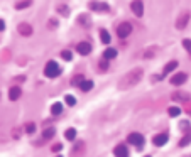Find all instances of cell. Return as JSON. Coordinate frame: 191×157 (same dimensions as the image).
Masks as SVG:
<instances>
[{
	"label": "cell",
	"mask_w": 191,
	"mask_h": 157,
	"mask_svg": "<svg viewBox=\"0 0 191 157\" xmlns=\"http://www.w3.org/2000/svg\"><path fill=\"white\" fill-rule=\"evenodd\" d=\"M142 78V69L140 68H135L132 69L130 73H127L124 78H122V83H120V88H132L134 85H137Z\"/></svg>",
	"instance_id": "cell-1"
},
{
	"label": "cell",
	"mask_w": 191,
	"mask_h": 157,
	"mask_svg": "<svg viewBox=\"0 0 191 157\" xmlns=\"http://www.w3.org/2000/svg\"><path fill=\"white\" fill-rule=\"evenodd\" d=\"M44 74H46L48 78H56V76H59V74H61L59 64H57L56 61H49L48 64H46V68H44Z\"/></svg>",
	"instance_id": "cell-2"
},
{
	"label": "cell",
	"mask_w": 191,
	"mask_h": 157,
	"mask_svg": "<svg viewBox=\"0 0 191 157\" xmlns=\"http://www.w3.org/2000/svg\"><path fill=\"white\" fill-rule=\"evenodd\" d=\"M130 32H132V26L129 22H122L120 26L117 27V34H118V37H120V39H125Z\"/></svg>",
	"instance_id": "cell-3"
},
{
	"label": "cell",
	"mask_w": 191,
	"mask_h": 157,
	"mask_svg": "<svg viewBox=\"0 0 191 157\" xmlns=\"http://www.w3.org/2000/svg\"><path fill=\"white\" fill-rule=\"evenodd\" d=\"M188 22H189V12H183L181 15L176 19V29L183 31L186 26H188Z\"/></svg>",
	"instance_id": "cell-4"
},
{
	"label": "cell",
	"mask_w": 191,
	"mask_h": 157,
	"mask_svg": "<svg viewBox=\"0 0 191 157\" xmlns=\"http://www.w3.org/2000/svg\"><path fill=\"white\" fill-rule=\"evenodd\" d=\"M130 9H132V12H134L137 17H140L144 14V3H142V0H134V2L130 3Z\"/></svg>",
	"instance_id": "cell-5"
},
{
	"label": "cell",
	"mask_w": 191,
	"mask_h": 157,
	"mask_svg": "<svg viewBox=\"0 0 191 157\" xmlns=\"http://www.w3.org/2000/svg\"><path fill=\"white\" fill-rule=\"evenodd\" d=\"M129 142H130L132 145H135V147H142L144 145V137L140 134H130L129 135Z\"/></svg>",
	"instance_id": "cell-6"
},
{
	"label": "cell",
	"mask_w": 191,
	"mask_h": 157,
	"mask_svg": "<svg viewBox=\"0 0 191 157\" xmlns=\"http://www.w3.org/2000/svg\"><path fill=\"white\" fill-rule=\"evenodd\" d=\"M90 9L96 10V12H108L110 5H107V3H103V2H90Z\"/></svg>",
	"instance_id": "cell-7"
},
{
	"label": "cell",
	"mask_w": 191,
	"mask_h": 157,
	"mask_svg": "<svg viewBox=\"0 0 191 157\" xmlns=\"http://www.w3.org/2000/svg\"><path fill=\"white\" fill-rule=\"evenodd\" d=\"M76 51L80 52L81 56H86L91 52V44H90V42H80V44L76 46Z\"/></svg>",
	"instance_id": "cell-8"
},
{
	"label": "cell",
	"mask_w": 191,
	"mask_h": 157,
	"mask_svg": "<svg viewBox=\"0 0 191 157\" xmlns=\"http://www.w3.org/2000/svg\"><path fill=\"white\" fill-rule=\"evenodd\" d=\"M186 80H188V76H186L185 73H178V74H174V76L171 78V83L176 85V86H179V85H183Z\"/></svg>",
	"instance_id": "cell-9"
},
{
	"label": "cell",
	"mask_w": 191,
	"mask_h": 157,
	"mask_svg": "<svg viewBox=\"0 0 191 157\" xmlns=\"http://www.w3.org/2000/svg\"><path fill=\"white\" fill-rule=\"evenodd\" d=\"M152 142H154V145L161 147V145L168 144V135H166V134H159V135H156V137H154Z\"/></svg>",
	"instance_id": "cell-10"
},
{
	"label": "cell",
	"mask_w": 191,
	"mask_h": 157,
	"mask_svg": "<svg viewBox=\"0 0 191 157\" xmlns=\"http://www.w3.org/2000/svg\"><path fill=\"white\" fill-rule=\"evenodd\" d=\"M115 157H129V151L125 145H117L115 147Z\"/></svg>",
	"instance_id": "cell-11"
},
{
	"label": "cell",
	"mask_w": 191,
	"mask_h": 157,
	"mask_svg": "<svg viewBox=\"0 0 191 157\" xmlns=\"http://www.w3.org/2000/svg\"><path fill=\"white\" fill-rule=\"evenodd\" d=\"M19 34H22V35H31L32 34V27L29 26V24H20L19 26Z\"/></svg>",
	"instance_id": "cell-12"
},
{
	"label": "cell",
	"mask_w": 191,
	"mask_h": 157,
	"mask_svg": "<svg viewBox=\"0 0 191 157\" xmlns=\"http://www.w3.org/2000/svg\"><path fill=\"white\" fill-rule=\"evenodd\" d=\"M100 39H102L103 44H110V41H112L110 32H108V31H105V29H102V31H100Z\"/></svg>",
	"instance_id": "cell-13"
},
{
	"label": "cell",
	"mask_w": 191,
	"mask_h": 157,
	"mask_svg": "<svg viewBox=\"0 0 191 157\" xmlns=\"http://www.w3.org/2000/svg\"><path fill=\"white\" fill-rule=\"evenodd\" d=\"M176 68H178V61H169V63L164 66V71H163V74H168V73H171V71H174Z\"/></svg>",
	"instance_id": "cell-14"
},
{
	"label": "cell",
	"mask_w": 191,
	"mask_h": 157,
	"mask_svg": "<svg viewBox=\"0 0 191 157\" xmlns=\"http://www.w3.org/2000/svg\"><path fill=\"white\" fill-rule=\"evenodd\" d=\"M80 88H81L83 91H90L93 88V81L91 80H83L81 85H80Z\"/></svg>",
	"instance_id": "cell-15"
},
{
	"label": "cell",
	"mask_w": 191,
	"mask_h": 157,
	"mask_svg": "<svg viewBox=\"0 0 191 157\" xmlns=\"http://www.w3.org/2000/svg\"><path fill=\"white\" fill-rule=\"evenodd\" d=\"M19 96H20V88H17V86L10 88V91H9V98L10 100H17Z\"/></svg>",
	"instance_id": "cell-16"
},
{
	"label": "cell",
	"mask_w": 191,
	"mask_h": 157,
	"mask_svg": "<svg viewBox=\"0 0 191 157\" xmlns=\"http://www.w3.org/2000/svg\"><path fill=\"white\" fill-rule=\"evenodd\" d=\"M115 56H117V51H115L113 48H110V49H107L105 52H103V58L105 59H113Z\"/></svg>",
	"instance_id": "cell-17"
},
{
	"label": "cell",
	"mask_w": 191,
	"mask_h": 157,
	"mask_svg": "<svg viewBox=\"0 0 191 157\" xmlns=\"http://www.w3.org/2000/svg\"><path fill=\"white\" fill-rule=\"evenodd\" d=\"M64 137H66L68 140H74V138H76V130H74V128H68Z\"/></svg>",
	"instance_id": "cell-18"
},
{
	"label": "cell",
	"mask_w": 191,
	"mask_h": 157,
	"mask_svg": "<svg viewBox=\"0 0 191 157\" xmlns=\"http://www.w3.org/2000/svg\"><path fill=\"white\" fill-rule=\"evenodd\" d=\"M51 112H53V115H59V113L63 112V105H61V103H54L53 108H51Z\"/></svg>",
	"instance_id": "cell-19"
},
{
	"label": "cell",
	"mask_w": 191,
	"mask_h": 157,
	"mask_svg": "<svg viewBox=\"0 0 191 157\" xmlns=\"http://www.w3.org/2000/svg\"><path fill=\"white\" fill-rule=\"evenodd\" d=\"M31 3H32V0H22V2H19V3H15V9H26V7H31Z\"/></svg>",
	"instance_id": "cell-20"
},
{
	"label": "cell",
	"mask_w": 191,
	"mask_h": 157,
	"mask_svg": "<svg viewBox=\"0 0 191 157\" xmlns=\"http://www.w3.org/2000/svg\"><path fill=\"white\" fill-rule=\"evenodd\" d=\"M78 22L83 24L85 27H90V24H91V20H90V17L88 15H81L80 19H78Z\"/></svg>",
	"instance_id": "cell-21"
},
{
	"label": "cell",
	"mask_w": 191,
	"mask_h": 157,
	"mask_svg": "<svg viewBox=\"0 0 191 157\" xmlns=\"http://www.w3.org/2000/svg\"><path fill=\"white\" fill-rule=\"evenodd\" d=\"M179 113H181V108H178V106H171L169 108V115L171 117H178Z\"/></svg>",
	"instance_id": "cell-22"
},
{
	"label": "cell",
	"mask_w": 191,
	"mask_h": 157,
	"mask_svg": "<svg viewBox=\"0 0 191 157\" xmlns=\"http://www.w3.org/2000/svg\"><path fill=\"white\" fill-rule=\"evenodd\" d=\"M54 134H56V130H54V128H48L46 132H42V137H44V138H51Z\"/></svg>",
	"instance_id": "cell-23"
},
{
	"label": "cell",
	"mask_w": 191,
	"mask_h": 157,
	"mask_svg": "<svg viewBox=\"0 0 191 157\" xmlns=\"http://www.w3.org/2000/svg\"><path fill=\"white\" fill-rule=\"evenodd\" d=\"M61 56H63V59H66V61H71V59H73V52L71 51H63Z\"/></svg>",
	"instance_id": "cell-24"
},
{
	"label": "cell",
	"mask_w": 191,
	"mask_h": 157,
	"mask_svg": "<svg viewBox=\"0 0 191 157\" xmlns=\"http://www.w3.org/2000/svg\"><path fill=\"white\" fill-rule=\"evenodd\" d=\"M57 10H59L63 15H68V14H70V9H68L66 5H59V7H57Z\"/></svg>",
	"instance_id": "cell-25"
},
{
	"label": "cell",
	"mask_w": 191,
	"mask_h": 157,
	"mask_svg": "<svg viewBox=\"0 0 191 157\" xmlns=\"http://www.w3.org/2000/svg\"><path fill=\"white\" fill-rule=\"evenodd\" d=\"M34 130H36L34 123H27V125H26V132H27V134H34Z\"/></svg>",
	"instance_id": "cell-26"
},
{
	"label": "cell",
	"mask_w": 191,
	"mask_h": 157,
	"mask_svg": "<svg viewBox=\"0 0 191 157\" xmlns=\"http://www.w3.org/2000/svg\"><path fill=\"white\" fill-rule=\"evenodd\" d=\"M66 103H68V105H74V103H76V100H74L71 95H66Z\"/></svg>",
	"instance_id": "cell-27"
},
{
	"label": "cell",
	"mask_w": 191,
	"mask_h": 157,
	"mask_svg": "<svg viewBox=\"0 0 191 157\" xmlns=\"http://www.w3.org/2000/svg\"><path fill=\"white\" fill-rule=\"evenodd\" d=\"M189 142H191V135H188V137H185V138H183V140L179 142V145H188Z\"/></svg>",
	"instance_id": "cell-28"
},
{
	"label": "cell",
	"mask_w": 191,
	"mask_h": 157,
	"mask_svg": "<svg viewBox=\"0 0 191 157\" xmlns=\"http://www.w3.org/2000/svg\"><path fill=\"white\" fill-rule=\"evenodd\" d=\"M183 46H185L188 51H191V39H185V41H183Z\"/></svg>",
	"instance_id": "cell-29"
},
{
	"label": "cell",
	"mask_w": 191,
	"mask_h": 157,
	"mask_svg": "<svg viewBox=\"0 0 191 157\" xmlns=\"http://www.w3.org/2000/svg\"><path fill=\"white\" fill-rule=\"evenodd\" d=\"M174 98H176V100H178V98H181V100H188V96H186V93H178V95L174 96Z\"/></svg>",
	"instance_id": "cell-30"
},
{
	"label": "cell",
	"mask_w": 191,
	"mask_h": 157,
	"mask_svg": "<svg viewBox=\"0 0 191 157\" xmlns=\"http://www.w3.org/2000/svg\"><path fill=\"white\" fill-rule=\"evenodd\" d=\"M61 149H63V147H61V144H57V145H54V147H53V151H54V152H59Z\"/></svg>",
	"instance_id": "cell-31"
},
{
	"label": "cell",
	"mask_w": 191,
	"mask_h": 157,
	"mask_svg": "<svg viewBox=\"0 0 191 157\" xmlns=\"http://www.w3.org/2000/svg\"><path fill=\"white\" fill-rule=\"evenodd\" d=\"M3 29H5V22H3L2 19H0V31H3Z\"/></svg>",
	"instance_id": "cell-32"
}]
</instances>
